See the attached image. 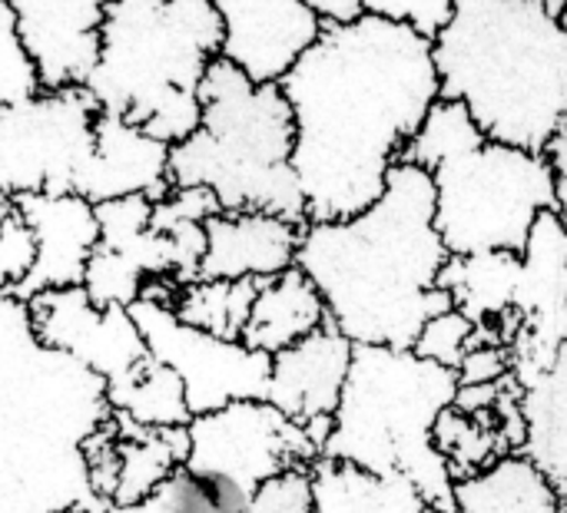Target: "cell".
Instances as JSON below:
<instances>
[{"instance_id":"cell-1","label":"cell","mask_w":567,"mask_h":513,"mask_svg":"<svg viewBox=\"0 0 567 513\" xmlns=\"http://www.w3.org/2000/svg\"><path fill=\"white\" fill-rule=\"evenodd\" d=\"M279 86L296 119L292 169L309 222L352 219L375 206L442 100L435 40L372 13L346 27L322 23Z\"/></svg>"},{"instance_id":"cell-2","label":"cell","mask_w":567,"mask_h":513,"mask_svg":"<svg viewBox=\"0 0 567 513\" xmlns=\"http://www.w3.org/2000/svg\"><path fill=\"white\" fill-rule=\"evenodd\" d=\"M449 259L435 229L432 172L395 163L375 206L302 226L296 269L319 289L329 322L352 345L412 348L432 318L455 308L439 285Z\"/></svg>"},{"instance_id":"cell-3","label":"cell","mask_w":567,"mask_h":513,"mask_svg":"<svg viewBox=\"0 0 567 513\" xmlns=\"http://www.w3.org/2000/svg\"><path fill=\"white\" fill-rule=\"evenodd\" d=\"M113 421L106 381L47 348L0 292V513H103L86 444Z\"/></svg>"},{"instance_id":"cell-4","label":"cell","mask_w":567,"mask_h":513,"mask_svg":"<svg viewBox=\"0 0 567 513\" xmlns=\"http://www.w3.org/2000/svg\"><path fill=\"white\" fill-rule=\"evenodd\" d=\"M442 100L495 143L545 153L567 119V27L548 0H455L435 36Z\"/></svg>"},{"instance_id":"cell-5","label":"cell","mask_w":567,"mask_h":513,"mask_svg":"<svg viewBox=\"0 0 567 513\" xmlns=\"http://www.w3.org/2000/svg\"><path fill=\"white\" fill-rule=\"evenodd\" d=\"M223 40L226 27L209 0H113L83 90L103 113L176 146L199 129V86L223 56Z\"/></svg>"},{"instance_id":"cell-6","label":"cell","mask_w":567,"mask_h":513,"mask_svg":"<svg viewBox=\"0 0 567 513\" xmlns=\"http://www.w3.org/2000/svg\"><path fill=\"white\" fill-rule=\"evenodd\" d=\"M199 129L169 146V182L209 189L223 212H272L306 226L292 169L296 119L279 83H256L226 56L199 86Z\"/></svg>"},{"instance_id":"cell-7","label":"cell","mask_w":567,"mask_h":513,"mask_svg":"<svg viewBox=\"0 0 567 513\" xmlns=\"http://www.w3.org/2000/svg\"><path fill=\"white\" fill-rule=\"evenodd\" d=\"M458 388V371L412 348L355 345L322 458L372 474H402L432 511L455 513V478L435 448V425L455 405Z\"/></svg>"},{"instance_id":"cell-8","label":"cell","mask_w":567,"mask_h":513,"mask_svg":"<svg viewBox=\"0 0 567 513\" xmlns=\"http://www.w3.org/2000/svg\"><path fill=\"white\" fill-rule=\"evenodd\" d=\"M435 229L449 255H522L535 222L558 212V186L548 153H528L488 136L439 159Z\"/></svg>"},{"instance_id":"cell-9","label":"cell","mask_w":567,"mask_h":513,"mask_svg":"<svg viewBox=\"0 0 567 513\" xmlns=\"http://www.w3.org/2000/svg\"><path fill=\"white\" fill-rule=\"evenodd\" d=\"M96 116L100 106L83 86L0 106V189L13 199L76 192L93 159Z\"/></svg>"},{"instance_id":"cell-10","label":"cell","mask_w":567,"mask_h":513,"mask_svg":"<svg viewBox=\"0 0 567 513\" xmlns=\"http://www.w3.org/2000/svg\"><path fill=\"white\" fill-rule=\"evenodd\" d=\"M173 292L176 282H150L143 299L130 305V315L153 362L166 365L183 381L193 418L236 401H266L272 358L243 342L183 325L169 308Z\"/></svg>"},{"instance_id":"cell-11","label":"cell","mask_w":567,"mask_h":513,"mask_svg":"<svg viewBox=\"0 0 567 513\" xmlns=\"http://www.w3.org/2000/svg\"><path fill=\"white\" fill-rule=\"evenodd\" d=\"M319 458L322 451L312 444L306 428L269 401H236L186 425L183 464L196 474L223 478L249 494L289 471H309Z\"/></svg>"},{"instance_id":"cell-12","label":"cell","mask_w":567,"mask_h":513,"mask_svg":"<svg viewBox=\"0 0 567 513\" xmlns=\"http://www.w3.org/2000/svg\"><path fill=\"white\" fill-rule=\"evenodd\" d=\"M512 312L518 318L508 345L512 378L528 388L567 345V226L558 212H545L528 235Z\"/></svg>"},{"instance_id":"cell-13","label":"cell","mask_w":567,"mask_h":513,"mask_svg":"<svg viewBox=\"0 0 567 513\" xmlns=\"http://www.w3.org/2000/svg\"><path fill=\"white\" fill-rule=\"evenodd\" d=\"M27 305L37 338L86 365L106 381V388L133 378L153 362L130 308H100L90 302L83 285L40 292Z\"/></svg>"},{"instance_id":"cell-14","label":"cell","mask_w":567,"mask_h":513,"mask_svg":"<svg viewBox=\"0 0 567 513\" xmlns=\"http://www.w3.org/2000/svg\"><path fill=\"white\" fill-rule=\"evenodd\" d=\"M223 17V56L256 83H279L322 33L302 0H209Z\"/></svg>"},{"instance_id":"cell-15","label":"cell","mask_w":567,"mask_h":513,"mask_svg":"<svg viewBox=\"0 0 567 513\" xmlns=\"http://www.w3.org/2000/svg\"><path fill=\"white\" fill-rule=\"evenodd\" d=\"M20 40L37 63L43 90L83 86L96 56L100 30L113 0H7Z\"/></svg>"},{"instance_id":"cell-16","label":"cell","mask_w":567,"mask_h":513,"mask_svg":"<svg viewBox=\"0 0 567 513\" xmlns=\"http://www.w3.org/2000/svg\"><path fill=\"white\" fill-rule=\"evenodd\" d=\"M17 212L37 239V262L27 282L13 292L20 302H30L40 292L83 285L90 255L100 245L96 206L83 196H20Z\"/></svg>"},{"instance_id":"cell-17","label":"cell","mask_w":567,"mask_h":513,"mask_svg":"<svg viewBox=\"0 0 567 513\" xmlns=\"http://www.w3.org/2000/svg\"><path fill=\"white\" fill-rule=\"evenodd\" d=\"M352 355L355 345L329 322L316 335L272 358L266 401L302 428L322 418H336L349 381Z\"/></svg>"},{"instance_id":"cell-18","label":"cell","mask_w":567,"mask_h":513,"mask_svg":"<svg viewBox=\"0 0 567 513\" xmlns=\"http://www.w3.org/2000/svg\"><path fill=\"white\" fill-rule=\"evenodd\" d=\"M302 226L272 212H216L206 222L199 279L266 282L296 265Z\"/></svg>"},{"instance_id":"cell-19","label":"cell","mask_w":567,"mask_h":513,"mask_svg":"<svg viewBox=\"0 0 567 513\" xmlns=\"http://www.w3.org/2000/svg\"><path fill=\"white\" fill-rule=\"evenodd\" d=\"M169 189V146L123 116L100 109L93 159L73 196H83L93 206L126 196H146L159 202Z\"/></svg>"},{"instance_id":"cell-20","label":"cell","mask_w":567,"mask_h":513,"mask_svg":"<svg viewBox=\"0 0 567 513\" xmlns=\"http://www.w3.org/2000/svg\"><path fill=\"white\" fill-rule=\"evenodd\" d=\"M522 275V255L488 252V255H452L442 269L439 285L452 295L455 312L475 325V345L508 348L518 318H515V289Z\"/></svg>"},{"instance_id":"cell-21","label":"cell","mask_w":567,"mask_h":513,"mask_svg":"<svg viewBox=\"0 0 567 513\" xmlns=\"http://www.w3.org/2000/svg\"><path fill=\"white\" fill-rule=\"evenodd\" d=\"M329 325V308L319 289L292 265L289 272L259 282L243 345L276 358L279 352L299 345L302 338L316 335Z\"/></svg>"},{"instance_id":"cell-22","label":"cell","mask_w":567,"mask_h":513,"mask_svg":"<svg viewBox=\"0 0 567 513\" xmlns=\"http://www.w3.org/2000/svg\"><path fill=\"white\" fill-rule=\"evenodd\" d=\"M312 513H425L419 488L402 474H372L346 461L319 458L309 468Z\"/></svg>"},{"instance_id":"cell-23","label":"cell","mask_w":567,"mask_h":513,"mask_svg":"<svg viewBox=\"0 0 567 513\" xmlns=\"http://www.w3.org/2000/svg\"><path fill=\"white\" fill-rule=\"evenodd\" d=\"M522 454L555 484L567 513V345L558 362L525 388Z\"/></svg>"},{"instance_id":"cell-24","label":"cell","mask_w":567,"mask_h":513,"mask_svg":"<svg viewBox=\"0 0 567 513\" xmlns=\"http://www.w3.org/2000/svg\"><path fill=\"white\" fill-rule=\"evenodd\" d=\"M455 513H565V507L555 484L525 454H508L455 481Z\"/></svg>"},{"instance_id":"cell-25","label":"cell","mask_w":567,"mask_h":513,"mask_svg":"<svg viewBox=\"0 0 567 513\" xmlns=\"http://www.w3.org/2000/svg\"><path fill=\"white\" fill-rule=\"evenodd\" d=\"M116 425V421H113ZM186 461V428L136 431L116 425V464L110 507H136Z\"/></svg>"},{"instance_id":"cell-26","label":"cell","mask_w":567,"mask_h":513,"mask_svg":"<svg viewBox=\"0 0 567 513\" xmlns=\"http://www.w3.org/2000/svg\"><path fill=\"white\" fill-rule=\"evenodd\" d=\"M110 415L123 428L136 431H173L193 421L183 381L159 362L143 365L133 378L110 385Z\"/></svg>"},{"instance_id":"cell-27","label":"cell","mask_w":567,"mask_h":513,"mask_svg":"<svg viewBox=\"0 0 567 513\" xmlns=\"http://www.w3.org/2000/svg\"><path fill=\"white\" fill-rule=\"evenodd\" d=\"M259 282H223V279H193L176 285L169 308L189 328L209 332L216 338L243 342Z\"/></svg>"},{"instance_id":"cell-28","label":"cell","mask_w":567,"mask_h":513,"mask_svg":"<svg viewBox=\"0 0 567 513\" xmlns=\"http://www.w3.org/2000/svg\"><path fill=\"white\" fill-rule=\"evenodd\" d=\"M249 491L223 478L196 474L183 464L136 507H106L103 513H249Z\"/></svg>"},{"instance_id":"cell-29","label":"cell","mask_w":567,"mask_h":513,"mask_svg":"<svg viewBox=\"0 0 567 513\" xmlns=\"http://www.w3.org/2000/svg\"><path fill=\"white\" fill-rule=\"evenodd\" d=\"M482 136L485 133L472 119V113L465 109V103H458V100H439L432 106V113L425 116L422 129L405 146L402 163H415V166H422L429 172L439 159L458 153L462 146H468V143L482 139Z\"/></svg>"},{"instance_id":"cell-30","label":"cell","mask_w":567,"mask_h":513,"mask_svg":"<svg viewBox=\"0 0 567 513\" xmlns=\"http://www.w3.org/2000/svg\"><path fill=\"white\" fill-rule=\"evenodd\" d=\"M43 90L33 56L27 53L17 27V13L0 0V106L23 103Z\"/></svg>"},{"instance_id":"cell-31","label":"cell","mask_w":567,"mask_h":513,"mask_svg":"<svg viewBox=\"0 0 567 513\" xmlns=\"http://www.w3.org/2000/svg\"><path fill=\"white\" fill-rule=\"evenodd\" d=\"M472 348H475V325L462 312H455V308L445 312V315H439V318H432L422 328L419 342L412 345V352L419 358L435 362V365L452 368V371L462 368V362H465V355Z\"/></svg>"},{"instance_id":"cell-32","label":"cell","mask_w":567,"mask_h":513,"mask_svg":"<svg viewBox=\"0 0 567 513\" xmlns=\"http://www.w3.org/2000/svg\"><path fill=\"white\" fill-rule=\"evenodd\" d=\"M365 13L409 23L422 36L435 40L455 13V0H362Z\"/></svg>"},{"instance_id":"cell-33","label":"cell","mask_w":567,"mask_h":513,"mask_svg":"<svg viewBox=\"0 0 567 513\" xmlns=\"http://www.w3.org/2000/svg\"><path fill=\"white\" fill-rule=\"evenodd\" d=\"M33 262H37V239L23 222V216L17 212L0 229V292L13 295L33 272Z\"/></svg>"},{"instance_id":"cell-34","label":"cell","mask_w":567,"mask_h":513,"mask_svg":"<svg viewBox=\"0 0 567 513\" xmlns=\"http://www.w3.org/2000/svg\"><path fill=\"white\" fill-rule=\"evenodd\" d=\"M249 513H312L309 471H289L252 494Z\"/></svg>"},{"instance_id":"cell-35","label":"cell","mask_w":567,"mask_h":513,"mask_svg":"<svg viewBox=\"0 0 567 513\" xmlns=\"http://www.w3.org/2000/svg\"><path fill=\"white\" fill-rule=\"evenodd\" d=\"M512 378V355L502 345H475L462 368H458V385L472 388V385H495Z\"/></svg>"},{"instance_id":"cell-36","label":"cell","mask_w":567,"mask_h":513,"mask_svg":"<svg viewBox=\"0 0 567 513\" xmlns=\"http://www.w3.org/2000/svg\"><path fill=\"white\" fill-rule=\"evenodd\" d=\"M302 3L319 17V23H332V27L355 23L365 13L362 0H302Z\"/></svg>"},{"instance_id":"cell-37","label":"cell","mask_w":567,"mask_h":513,"mask_svg":"<svg viewBox=\"0 0 567 513\" xmlns=\"http://www.w3.org/2000/svg\"><path fill=\"white\" fill-rule=\"evenodd\" d=\"M545 153H548L551 169H555V186H558V216H561V222L567 226V119Z\"/></svg>"},{"instance_id":"cell-38","label":"cell","mask_w":567,"mask_h":513,"mask_svg":"<svg viewBox=\"0 0 567 513\" xmlns=\"http://www.w3.org/2000/svg\"><path fill=\"white\" fill-rule=\"evenodd\" d=\"M13 216H17V199H13L10 192L0 189V229H3Z\"/></svg>"},{"instance_id":"cell-39","label":"cell","mask_w":567,"mask_h":513,"mask_svg":"<svg viewBox=\"0 0 567 513\" xmlns=\"http://www.w3.org/2000/svg\"><path fill=\"white\" fill-rule=\"evenodd\" d=\"M548 7L561 17V23L567 27V0H548Z\"/></svg>"},{"instance_id":"cell-40","label":"cell","mask_w":567,"mask_h":513,"mask_svg":"<svg viewBox=\"0 0 567 513\" xmlns=\"http://www.w3.org/2000/svg\"><path fill=\"white\" fill-rule=\"evenodd\" d=\"M425 513H445V511H432V507H429V511H425Z\"/></svg>"}]
</instances>
